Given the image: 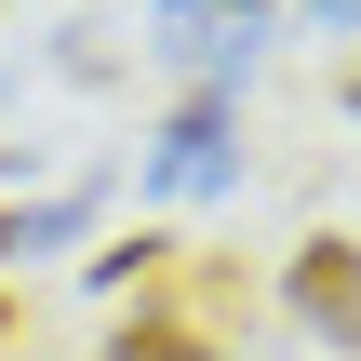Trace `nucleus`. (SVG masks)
I'll use <instances>...</instances> for the list:
<instances>
[{"mask_svg": "<svg viewBox=\"0 0 361 361\" xmlns=\"http://www.w3.org/2000/svg\"><path fill=\"white\" fill-rule=\"evenodd\" d=\"M281 295H295V322H308V335H335V348H348V335H361V241H348V228H322V241H295V268H281Z\"/></svg>", "mask_w": 361, "mask_h": 361, "instance_id": "1", "label": "nucleus"}, {"mask_svg": "<svg viewBox=\"0 0 361 361\" xmlns=\"http://www.w3.org/2000/svg\"><path fill=\"white\" fill-rule=\"evenodd\" d=\"M214 174H228V94L201 80V94L174 107V134L147 147V188H161V201H188V188H214Z\"/></svg>", "mask_w": 361, "mask_h": 361, "instance_id": "2", "label": "nucleus"}, {"mask_svg": "<svg viewBox=\"0 0 361 361\" xmlns=\"http://www.w3.org/2000/svg\"><path fill=\"white\" fill-rule=\"evenodd\" d=\"M107 361H214V335H201V322H174V308H134V322L107 335Z\"/></svg>", "mask_w": 361, "mask_h": 361, "instance_id": "3", "label": "nucleus"}, {"mask_svg": "<svg viewBox=\"0 0 361 361\" xmlns=\"http://www.w3.org/2000/svg\"><path fill=\"white\" fill-rule=\"evenodd\" d=\"M161 255H174V241H147V228H134V241H107V255H94V281H147Z\"/></svg>", "mask_w": 361, "mask_h": 361, "instance_id": "4", "label": "nucleus"}, {"mask_svg": "<svg viewBox=\"0 0 361 361\" xmlns=\"http://www.w3.org/2000/svg\"><path fill=\"white\" fill-rule=\"evenodd\" d=\"M0 255H13V214H0Z\"/></svg>", "mask_w": 361, "mask_h": 361, "instance_id": "5", "label": "nucleus"}, {"mask_svg": "<svg viewBox=\"0 0 361 361\" xmlns=\"http://www.w3.org/2000/svg\"><path fill=\"white\" fill-rule=\"evenodd\" d=\"M228 13H255V0H228Z\"/></svg>", "mask_w": 361, "mask_h": 361, "instance_id": "6", "label": "nucleus"}, {"mask_svg": "<svg viewBox=\"0 0 361 361\" xmlns=\"http://www.w3.org/2000/svg\"><path fill=\"white\" fill-rule=\"evenodd\" d=\"M348 107H361V94H348Z\"/></svg>", "mask_w": 361, "mask_h": 361, "instance_id": "7", "label": "nucleus"}]
</instances>
